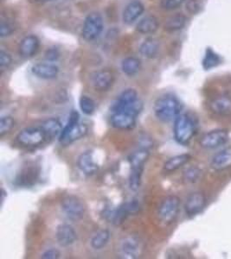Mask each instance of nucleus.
I'll return each instance as SVG.
<instances>
[{
	"instance_id": "1",
	"label": "nucleus",
	"mask_w": 231,
	"mask_h": 259,
	"mask_svg": "<svg viewBox=\"0 0 231 259\" xmlns=\"http://www.w3.org/2000/svg\"><path fill=\"white\" fill-rule=\"evenodd\" d=\"M154 114L159 120L167 123L175 120L182 111V104L178 98L166 95L159 98L154 104Z\"/></svg>"
},
{
	"instance_id": "2",
	"label": "nucleus",
	"mask_w": 231,
	"mask_h": 259,
	"mask_svg": "<svg viewBox=\"0 0 231 259\" xmlns=\"http://www.w3.org/2000/svg\"><path fill=\"white\" fill-rule=\"evenodd\" d=\"M196 134L195 121L188 114L178 115L174 120L173 135L176 142L187 145Z\"/></svg>"
},
{
	"instance_id": "3",
	"label": "nucleus",
	"mask_w": 231,
	"mask_h": 259,
	"mask_svg": "<svg viewBox=\"0 0 231 259\" xmlns=\"http://www.w3.org/2000/svg\"><path fill=\"white\" fill-rule=\"evenodd\" d=\"M180 207V199L176 195H170L165 198L158 209L160 221L170 224L177 218Z\"/></svg>"
},
{
	"instance_id": "4",
	"label": "nucleus",
	"mask_w": 231,
	"mask_h": 259,
	"mask_svg": "<svg viewBox=\"0 0 231 259\" xmlns=\"http://www.w3.org/2000/svg\"><path fill=\"white\" fill-rule=\"evenodd\" d=\"M103 18L100 13L92 12L87 16L83 24L82 35L86 41H94L103 30Z\"/></svg>"
},
{
	"instance_id": "5",
	"label": "nucleus",
	"mask_w": 231,
	"mask_h": 259,
	"mask_svg": "<svg viewBox=\"0 0 231 259\" xmlns=\"http://www.w3.org/2000/svg\"><path fill=\"white\" fill-rule=\"evenodd\" d=\"M63 214L69 221H78L83 219L85 213V206L83 205L82 200L78 199L76 196L69 195L64 198L61 203Z\"/></svg>"
},
{
	"instance_id": "6",
	"label": "nucleus",
	"mask_w": 231,
	"mask_h": 259,
	"mask_svg": "<svg viewBox=\"0 0 231 259\" xmlns=\"http://www.w3.org/2000/svg\"><path fill=\"white\" fill-rule=\"evenodd\" d=\"M45 134L42 128L29 127L20 131L17 136V140L24 146H37L45 142Z\"/></svg>"
},
{
	"instance_id": "7",
	"label": "nucleus",
	"mask_w": 231,
	"mask_h": 259,
	"mask_svg": "<svg viewBox=\"0 0 231 259\" xmlns=\"http://www.w3.org/2000/svg\"><path fill=\"white\" fill-rule=\"evenodd\" d=\"M228 140V133L225 130H214L202 137L199 144L205 149H216L225 145Z\"/></svg>"
},
{
	"instance_id": "8",
	"label": "nucleus",
	"mask_w": 231,
	"mask_h": 259,
	"mask_svg": "<svg viewBox=\"0 0 231 259\" xmlns=\"http://www.w3.org/2000/svg\"><path fill=\"white\" fill-rule=\"evenodd\" d=\"M91 82L96 91H107L114 82V75L113 72L108 69L97 71L93 74Z\"/></svg>"
},
{
	"instance_id": "9",
	"label": "nucleus",
	"mask_w": 231,
	"mask_h": 259,
	"mask_svg": "<svg viewBox=\"0 0 231 259\" xmlns=\"http://www.w3.org/2000/svg\"><path fill=\"white\" fill-rule=\"evenodd\" d=\"M206 206V199L200 192H195L187 197L184 204V211L187 216L193 217L199 214Z\"/></svg>"
},
{
	"instance_id": "10",
	"label": "nucleus",
	"mask_w": 231,
	"mask_h": 259,
	"mask_svg": "<svg viewBox=\"0 0 231 259\" xmlns=\"http://www.w3.org/2000/svg\"><path fill=\"white\" fill-rule=\"evenodd\" d=\"M121 253L124 258H138L141 253V244L135 237H127L121 243Z\"/></svg>"
},
{
	"instance_id": "11",
	"label": "nucleus",
	"mask_w": 231,
	"mask_h": 259,
	"mask_svg": "<svg viewBox=\"0 0 231 259\" xmlns=\"http://www.w3.org/2000/svg\"><path fill=\"white\" fill-rule=\"evenodd\" d=\"M31 72L35 76L44 80H53L58 76L59 68L50 62H39L33 65Z\"/></svg>"
},
{
	"instance_id": "12",
	"label": "nucleus",
	"mask_w": 231,
	"mask_h": 259,
	"mask_svg": "<svg viewBox=\"0 0 231 259\" xmlns=\"http://www.w3.org/2000/svg\"><path fill=\"white\" fill-rule=\"evenodd\" d=\"M56 239L62 247H68L77 240V233L74 228L68 224H61L57 227Z\"/></svg>"
},
{
	"instance_id": "13",
	"label": "nucleus",
	"mask_w": 231,
	"mask_h": 259,
	"mask_svg": "<svg viewBox=\"0 0 231 259\" xmlns=\"http://www.w3.org/2000/svg\"><path fill=\"white\" fill-rule=\"evenodd\" d=\"M211 112L216 115L228 117L231 116V97L228 95H218L209 104Z\"/></svg>"
},
{
	"instance_id": "14",
	"label": "nucleus",
	"mask_w": 231,
	"mask_h": 259,
	"mask_svg": "<svg viewBox=\"0 0 231 259\" xmlns=\"http://www.w3.org/2000/svg\"><path fill=\"white\" fill-rule=\"evenodd\" d=\"M136 116L128 112H114L111 117V124L116 129H133L136 124Z\"/></svg>"
},
{
	"instance_id": "15",
	"label": "nucleus",
	"mask_w": 231,
	"mask_h": 259,
	"mask_svg": "<svg viewBox=\"0 0 231 259\" xmlns=\"http://www.w3.org/2000/svg\"><path fill=\"white\" fill-rule=\"evenodd\" d=\"M89 127L85 124L77 123L68 130L64 135L60 137L59 142L62 145H68L74 142L83 139L88 134Z\"/></svg>"
},
{
	"instance_id": "16",
	"label": "nucleus",
	"mask_w": 231,
	"mask_h": 259,
	"mask_svg": "<svg viewBox=\"0 0 231 259\" xmlns=\"http://www.w3.org/2000/svg\"><path fill=\"white\" fill-rule=\"evenodd\" d=\"M144 11L145 7L143 4L139 0H134L126 6L122 15V20L125 24L128 25L134 24V22L142 15Z\"/></svg>"
},
{
	"instance_id": "17",
	"label": "nucleus",
	"mask_w": 231,
	"mask_h": 259,
	"mask_svg": "<svg viewBox=\"0 0 231 259\" xmlns=\"http://www.w3.org/2000/svg\"><path fill=\"white\" fill-rule=\"evenodd\" d=\"M78 167L83 174L86 176H93L97 172L99 166L94 160L92 151H85L83 152L77 161Z\"/></svg>"
},
{
	"instance_id": "18",
	"label": "nucleus",
	"mask_w": 231,
	"mask_h": 259,
	"mask_svg": "<svg viewBox=\"0 0 231 259\" xmlns=\"http://www.w3.org/2000/svg\"><path fill=\"white\" fill-rule=\"evenodd\" d=\"M211 168L216 171H222L231 168V147L221 150L212 157Z\"/></svg>"
},
{
	"instance_id": "19",
	"label": "nucleus",
	"mask_w": 231,
	"mask_h": 259,
	"mask_svg": "<svg viewBox=\"0 0 231 259\" xmlns=\"http://www.w3.org/2000/svg\"><path fill=\"white\" fill-rule=\"evenodd\" d=\"M138 100V93L135 89H126L120 95L115 102L111 106L112 113L122 111L124 107Z\"/></svg>"
},
{
	"instance_id": "20",
	"label": "nucleus",
	"mask_w": 231,
	"mask_h": 259,
	"mask_svg": "<svg viewBox=\"0 0 231 259\" xmlns=\"http://www.w3.org/2000/svg\"><path fill=\"white\" fill-rule=\"evenodd\" d=\"M39 48V40L36 35L25 36L19 45V53L24 58H30L36 55Z\"/></svg>"
},
{
	"instance_id": "21",
	"label": "nucleus",
	"mask_w": 231,
	"mask_h": 259,
	"mask_svg": "<svg viewBox=\"0 0 231 259\" xmlns=\"http://www.w3.org/2000/svg\"><path fill=\"white\" fill-rule=\"evenodd\" d=\"M42 129L44 131L46 139H53L59 138L62 133V127L59 119L56 118H48L42 124Z\"/></svg>"
},
{
	"instance_id": "22",
	"label": "nucleus",
	"mask_w": 231,
	"mask_h": 259,
	"mask_svg": "<svg viewBox=\"0 0 231 259\" xmlns=\"http://www.w3.org/2000/svg\"><path fill=\"white\" fill-rule=\"evenodd\" d=\"M160 24L154 16H148L142 18L136 25V30L140 34H152L157 31Z\"/></svg>"
},
{
	"instance_id": "23",
	"label": "nucleus",
	"mask_w": 231,
	"mask_h": 259,
	"mask_svg": "<svg viewBox=\"0 0 231 259\" xmlns=\"http://www.w3.org/2000/svg\"><path fill=\"white\" fill-rule=\"evenodd\" d=\"M160 50V44L159 41L154 38H147L143 41L142 45L139 47V53L140 55L147 58L152 59L157 56Z\"/></svg>"
},
{
	"instance_id": "24",
	"label": "nucleus",
	"mask_w": 231,
	"mask_h": 259,
	"mask_svg": "<svg viewBox=\"0 0 231 259\" xmlns=\"http://www.w3.org/2000/svg\"><path fill=\"white\" fill-rule=\"evenodd\" d=\"M191 156L189 154H181L178 156H172L167 160L164 164V170L166 172H173L178 168H182L187 162H190Z\"/></svg>"
},
{
	"instance_id": "25",
	"label": "nucleus",
	"mask_w": 231,
	"mask_h": 259,
	"mask_svg": "<svg viewBox=\"0 0 231 259\" xmlns=\"http://www.w3.org/2000/svg\"><path fill=\"white\" fill-rule=\"evenodd\" d=\"M149 155H150L149 150L147 149H142V148L134 152L128 157L131 168L144 169L145 162L148 159Z\"/></svg>"
},
{
	"instance_id": "26",
	"label": "nucleus",
	"mask_w": 231,
	"mask_h": 259,
	"mask_svg": "<svg viewBox=\"0 0 231 259\" xmlns=\"http://www.w3.org/2000/svg\"><path fill=\"white\" fill-rule=\"evenodd\" d=\"M37 176H38V171L36 170V167L24 168L17 178V183L18 186H25V187L32 186L36 183Z\"/></svg>"
},
{
	"instance_id": "27",
	"label": "nucleus",
	"mask_w": 231,
	"mask_h": 259,
	"mask_svg": "<svg viewBox=\"0 0 231 259\" xmlns=\"http://www.w3.org/2000/svg\"><path fill=\"white\" fill-rule=\"evenodd\" d=\"M187 18L185 16L182 15V14L172 16L168 20L166 21V24H165V30L168 32L178 31L185 26Z\"/></svg>"
},
{
	"instance_id": "28",
	"label": "nucleus",
	"mask_w": 231,
	"mask_h": 259,
	"mask_svg": "<svg viewBox=\"0 0 231 259\" xmlns=\"http://www.w3.org/2000/svg\"><path fill=\"white\" fill-rule=\"evenodd\" d=\"M111 233L107 229H102L93 236L90 244L95 250H101L107 245L109 241Z\"/></svg>"
},
{
	"instance_id": "29",
	"label": "nucleus",
	"mask_w": 231,
	"mask_h": 259,
	"mask_svg": "<svg viewBox=\"0 0 231 259\" xmlns=\"http://www.w3.org/2000/svg\"><path fill=\"white\" fill-rule=\"evenodd\" d=\"M141 63L136 57H127L122 62V72L128 76H133L139 72Z\"/></svg>"
},
{
	"instance_id": "30",
	"label": "nucleus",
	"mask_w": 231,
	"mask_h": 259,
	"mask_svg": "<svg viewBox=\"0 0 231 259\" xmlns=\"http://www.w3.org/2000/svg\"><path fill=\"white\" fill-rule=\"evenodd\" d=\"M220 62H221L220 56L215 53L211 49H207L205 52V57L203 59V62H202L203 68H205V70H209V69L216 67Z\"/></svg>"
},
{
	"instance_id": "31",
	"label": "nucleus",
	"mask_w": 231,
	"mask_h": 259,
	"mask_svg": "<svg viewBox=\"0 0 231 259\" xmlns=\"http://www.w3.org/2000/svg\"><path fill=\"white\" fill-rule=\"evenodd\" d=\"M144 169H136L131 168L129 178H128V185L129 189L133 191H137L141 185V177H142Z\"/></svg>"
},
{
	"instance_id": "32",
	"label": "nucleus",
	"mask_w": 231,
	"mask_h": 259,
	"mask_svg": "<svg viewBox=\"0 0 231 259\" xmlns=\"http://www.w3.org/2000/svg\"><path fill=\"white\" fill-rule=\"evenodd\" d=\"M130 211L128 208V203H125L122 206H120L115 212H113L112 222L115 226H120L124 222L125 220L127 219L128 215H130Z\"/></svg>"
},
{
	"instance_id": "33",
	"label": "nucleus",
	"mask_w": 231,
	"mask_h": 259,
	"mask_svg": "<svg viewBox=\"0 0 231 259\" xmlns=\"http://www.w3.org/2000/svg\"><path fill=\"white\" fill-rule=\"evenodd\" d=\"M79 106L82 112L86 115H91L95 111V102L91 98L83 95L79 100Z\"/></svg>"
},
{
	"instance_id": "34",
	"label": "nucleus",
	"mask_w": 231,
	"mask_h": 259,
	"mask_svg": "<svg viewBox=\"0 0 231 259\" xmlns=\"http://www.w3.org/2000/svg\"><path fill=\"white\" fill-rule=\"evenodd\" d=\"M202 171L199 168H189L184 171L183 179L187 183H195L200 179Z\"/></svg>"
},
{
	"instance_id": "35",
	"label": "nucleus",
	"mask_w": 231,
	"mask_h": 259,
	"mask_svg": "<svg viewBox=\"0 0 231 259\" xmlns=\"http://www.w3.org/2000/svg\"><path fill=\"white\" fill-rule=\"evenodd\" d=\"M14 125H15V121L12 117L10 116L2 117L0 119V137L2 138L7 133H9Z\"/></svg>"
},
{
	"instance_id": "36",
	"label": "nucleus",
	"mask_w": 231,
	"mask_h": 259,
	"mask_svg": "<svg viewBox=\"0 0 231 259\" xmlns=\"http://www.w3.org/2000/svg\"><path fill=\"white\" fill-rule=\"evenodd\" d=\"M184 0H161L160 6L164 10L166 11H172L177 9L179 6L184 3Z\"/></svg>"
},
{
	"instance_id": "37",
	"label": "nucleus",
	"mask_w": 231,
	"mask_h": 259,
	"mask_svg": "<svg viewBox=\"0 0 231 259\" xmlns=\"http://www.w3.org/2000/svg\"><path fill=\"white\" fill-rule=\"evenodd\" d=\"M14 31V28L12 26V24L2 21L1 24H0V37L1 38H5L9 35H12V33Z\"/></svg>"
},
{
	"instance_id": "38",
	"label": "nucleus",
	"mask_w": 231,
	"mask_h": 259,
	"mask_svg": "<svg viewBox=\"0 0 231 259\" xmlns=\"http://www.w3.org/2000/svg\"><path fill=\"white\" fill-rule=\"evenodd\" d=\"M12 56L6 52L5 50L0 51V68L3 70L5 68H8L12 64Z\"/></svg>"
},
{
	"instance_id": "39",
	"label": "nucleus",
	"mask_w": 231,
	"mask_h": 259,
	"mask_svg": "<svg viewBox=\"0 0 231 259\" xmlns=\"http://www.w3.org/2000/svg\"><path fill=\"white\" fill-rule=\"evenodd\" d=\"M60 256H61V252L59 250H57L56 248H50L42 254L41 257L43 259H57L59 258Z\"/></svg>"
},
{
	"instance_id": "40",
	"label": "nucleus",
	"mask_w": 231,
	"mask_h": 259,
	"mask_svg": "<svg viewBox=\"0 0 231 259\" xmlns=\"http://www.w3.org/2000/svg\"><path fill=\"white\" fill-rule=\"evenodd\" d=\"M59 51L55 48L48 50L45 53V59L47 60L48 62H55L59 58Z\"/></svg>"
},
{
	"instance_id": "41",
	"label": "nucleus",
	"mask_w": 231,
	"mask_h": 259,
	"mask_svg": "<svg viewBox=\"0 0 231 259\" xmlns=\"http://www.w3.org/2000/svg\"><path fill=\"white\" fill-rule=\"evenodd\" d=\"M7 196L6 190L5 189H1V206H3L4 201L6 200V197Z\"/></svg>"
},
{
	"instance_id": "42",
	"label": "nucleus",
	"mask_w": 231,
	"mask_h": 259,
	"mask_svg": "<svg viewBox=\"0 0 231 259\" xmlns=\"http://www.w3.org/2000/svg\"><path fill=\"white\" fill-rule=\"evenodd\" d=\"M34 2H36V3H46V2H51V1H53V0H33Z\"/></svg>"
}]
</instances>
